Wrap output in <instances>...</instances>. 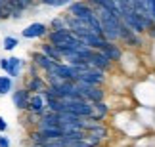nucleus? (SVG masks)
Wrapping results in <instances>:
<instances>
[{
    "mask_svg": "<svg viewBox=\"0 0 155 147\" xmlns=\"http://www.w3.org/2000/svg\"><path fill=\"white\" fill-rule=\"evenodd\" d=\"M130 96L140 107L155 109V75H146L144 78H138L130 88Z\"/></svg>",
    "mask_w": 155,
    "mask_h": 147,
    "instance_id": "1",
    "label": "nucleus"
},
{
    "mask_svg": "<svg viewBox=\"0 0 155 147\" xmlns=\"http://www.w3.org/2000/svg\"><path fill=\"white\" fill-rule=\"evenodd\" d=\"M77 82H84V84H92V86H105L109 82V73L96 69V67H88L81 73Z\"/></svg>",
    "mask_w": 155,
    "mask_h": 147,
    "instance_id": "2",
    "label": "nucleus"
},
{
    "mask_svg": "<svg viewBox=\"0 0 155 147\" xmlns=\"http://www.w3.org/2000/svg\"><path fill=\"white\" fill-rule=\"evenodd\" d=\"M77 86H79L82 97L92 101V103L107 99V88L105 86H92V84H84V82H77Z\"/></svg>",
    "mask_w": 155,
    "mask_h": 147,
    "instance_id": "3",
    "label": "nucleus"
},
{
    "mask_svg": "<svg viewBox=\"0 0 155 147\" xmlns=\"http://www.w3.org/2000/svg\"><path fill=\"white\" fill-rule=\"evenodd\" d=\"M50 27L46 23H40V21H33L21 31V37L27 38V40H44L46 34H48Z\"/></svg>",
    "mask_w": 155,
    "mask_h": 147,
    "instance_id": "4",
    "label": "nucleus"
},
{
    "mask_svg": "<svg viewBox=\"0 0 155 147\" xmlns=\"http://www.w3.org/2000/svg\"><path fill=\"white\" fill-rule=\"evenodd\" d=\"M88 65L96 67V69H102V71H105V73H113L117 69L115 63H113L109 57H107L104 52H100V50H94L92 52V56L88 57Z\"/></svg>",
    "mask_w": 155,
    "mask_h": 147,
    "instance_id": "5",
    "label": "nucleus"
},
{
    "mask_svg": "<svg viewBox=\"0 0 155 147\" xmlns=\"http://www.w3.org/2000/svg\"><path fill=\"white\" fill-rule=\"evenodd\" d=\"M29 99H31V92L27 90V88H14V92H12V103H14V107L17 111H21V113H25L29 109Z\"/></svg>",
    "mask_w": 155,
    "mask_h": 147,
    "instance_id": "6",
    "label": "nucleus"
},
{
    "mask_svg": "<svg viewBox=\"0 0 155 147\" xmlns=\"http://www.w3.org/2000/svg\"><path fill=\"white\" fill-rule=\"evenodd\" d=\"M23 88H27L31 94H42L46 88H48V82L42 75L37 76H25V82H23Z\"/></svg>",
    "mask_w": 155,
    "mask_h": 147,
    "instance_id": "7",
    "label": "nucleus"
},
{
    "mask_svg": "<svg viewBox=\"0 0 155 147\" xmlns=\"http://www.w3.org/2000/svg\"><path fill=\"white\" fill-rule=\"evenodd\" d=\"M31 63H35V65L38 67V71L42 73V75H44V73H48L50 69L56 65V61L50 59V57L46 56V54H42L40 50H35V52H33V56H31Z\"/></svg>",
    "mask_w": 155,
    "mask_h": 147,
    "instance_id": "8",
    "label": "nucleus"
},
{
    "mask_svg": "<svg viewBox=\"0 0 155 147\" xmlns=\"http://www.w3.org/2000/svg\"><path fill=\"white\" fill-rule=\"evenodd\" d=\"M29 113H33V115H44L46 111H48V107H46V97H44V94H31V99H29Z\"/></svg>",
    "mask_w": 155,
    "mask_h": 147,
    "instance_id": "9",
    "label": "nucleus"
},
{
    "mask_svg": "<svg viewBox=\"0 0 155 147\" xmlns=\"http://www.w3.org/2000/svg\"><path fill=\"white\" fill-rule=\"evenodd\" d=\"M25 71V59L23 57H17V56H10L8 57V69H6L4 75L12 76V78H19V75Z\"/></svg>",
    "mask_w": 155,
    "mask_h": 147,
    "instance_id": "10",
    "label": "nucleus"
},
{
    "mask_svg": "<svg viewBox=\"0 0 155 147\" xmlns=\"http://www.w3.org/2000/svg\"><path fill=\"white\" fill-rule=\"evenodd\" d=\"M100 52H104V54L117 65V63L121 61L123 54H124V46L121 42H109V40H107L105 46H104V50H100Z\"/></svg>",
    "mask_w": 155,
    "mask_h": 147,
    "instance_id": "11",
    "label": "nucleus"
},
{
    "mask_svg": "<svg viewBox=\"0 0 155 147\" xmlns=\"http://www.w3.org/2000/svg\"><path fill=\"white\" fill-rule=\"evenodd\" d=\"M38 50L42 52V54H46L50 59H54L56 63H63V56H61V52L58 50V46H54L50 42H46V40H42V42L38 44Z\"/></svg>",
    "mask_w": 155,
    "mask_h": 147,
    "instance_id": "12",
    "label": "nucleus"
},
{
    "mask_svg": "<svg viewBox=\"0 0 155 147\" xmlns=\"http://www.w3.org/2000/svg\"><path fill=\"white\" fill-rule=\"evenodd\" d=\"M14 86H15V82L12 76L8 75H0V96H8V94L14 92Z\"/></svg>",
    "mask_w": 155,
    "mask_h": 147,
    "instance_id": "13",
    "label": "nucleus"
},
{
    "mask_svg": "<svg viewBox=\"0 0 155 147\" xmlns=\"http://www.w3.org/2000/svg\"><path fill=\"white\" fill-rule=\"evenodd\" d=\"M17 46H19V38H17V37L6 34V37L2 38V48H4V52H14Z\"/></svg>",
    "mask_w": 155,
    "mask_h": 147,
    "instance_id": "14",
    "label": "nucleus"
},
{
    "mask_svg": "<svg viewBox=\"0 0 155 147\" xmlns=\"http://www.w3.org/2000/svg\"><path fill=\"white\" fill-rule=\"evenodd\" d=\"M48 27H50V31H59V29H67V21H65L63 14H59V15L54 17V19H50Z\"/></svg>",
    "mask_w": 155,
    "mask_h": 147,
    "instance_id": "15",
    "label": "nucleus"
},
{
    "mask_svg": "<svg viewBox=\"0 0 155 147\" xmlns=\"http://www.w3.org/2000/svg\"><path fill=\"white\" fill-rule=\"evenodd\" d=\"M38 4H42V6H48V8H61V0H40Z\"/></svg>",
    "mask_w": 155,
    "mask_h": 147,
    "instance_id": "16",
    "label": "nucleus"
},
{
    "mask_svg": "<svg viewBox=\"0 0 155 147\" xmlns=\"http://www.w3.org/2000/svg\"><path fill=\"white\" fill-rule=\"evenodd\" d=\"M0 147H12V142L6 134H0Z\"/></svg>",
    "mask_w": 155,
    "mask_h": 147,
    "instance_id": "17",
    "label": "nucleus"
},
{
    "mask_svg": "<svg viewBox=\"0 0 155 147\" xmlns=\"http://www.w3.org/2000/svg\"><path fill=\"white\" fill-rule=\"evenodd\" d=\"M6 132H8V122H6V119L0 115V134H6Z\"/></svg>",
    "mask_w": 155,
    "mask_h": 147,
    "instance_id": "18",
    "label": "nucleus"
},
{
    "mask_svg": "<svg viewBox=\"0 0 155 147\" xmlns=\"http://www.w3.org/2000/svg\"><path fill=\"white\" fill-rule=\"evenodd\" d=\"M147 147H155V132L147 134Z\"/></svg>",
    "mask_w": 155,
    "mask_h": 147,
    "instance_id": "19",
    "label": "nucleus"
},
{
    "mask_svg": "<svg viewBox=\"0 0 155 147\" xmlns=\"http://www.w3.org/2000/svg\"><path fill=\"white\" fill-rule=\"evenodd\" d=\"M71 2H73V0H61V4H63V6H69Z\"/></svg>",
    "mask_w": 155,
    "mask_h": 147,
    "instance_id": "20",
    "label": "nucleus"
}]
</instances>
